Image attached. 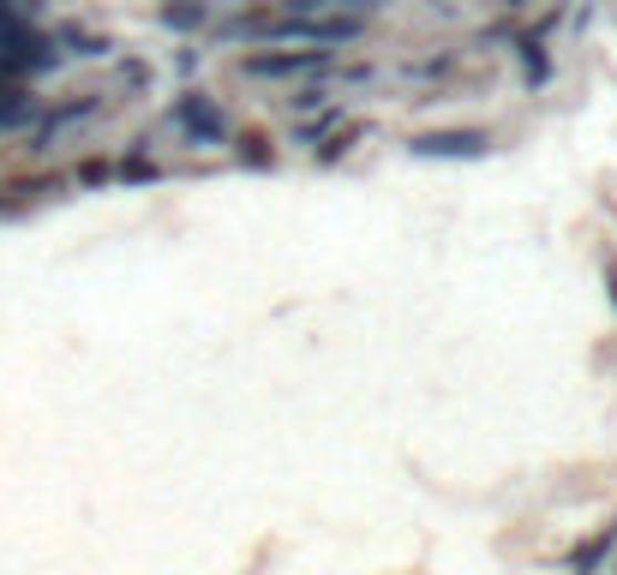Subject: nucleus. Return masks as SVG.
Masks as SVG:
<instances>
[{
  "label": "nucleus",
  "instance_id": "1",
  "mask_svg": "<svg viewBox=\"0 0 617 575\" xmlns=\"http://www.w3.org/2000/svg\"><path fill=\"white\" fill-rule=\"evenodd\" d=\"M174 132H181L186 144H223L228 121H223V109H216L210 96H181L174 102Z\"/></svg>",
  "mask_w": 617,
  "mask_h": 575
},
{
  "label": "nucleus",
  "instance_id": "2",
  "mask_svg": "<svg viewBox=\"0 0 617 575\" xmlns=\"http://www.w3.org/2000/svg\"><path fill=\"white\" fill-rule=\"evenodd\" d=\"M330 49H270V54H246L253 79H300V72H325Z\"/></svg>",
  "mask_w": 617,
  "mask_h": 575
},
{
  "label": "nucleus",
  "instance_id": "3",
  "mask_svg": "<svg viewBox=\"0 0 617 575\" xmlns=\"http://www.w3.org/2000/svg\"><path fill=\"white\" fill-rule=\"evenodd\" d=\"M486 132H425L414 138V156H486Z\"/></svg>",
  "mask_w": 617,
  "mask_h": 575
},
{
  "label": "nucleus",
  "instance_id": "4",
  "mask_svg": "<svg viewBox=\"0 0 617 575\" xmlns=\"http://www.w3.org/2000/svg\"><path fill=\"white\" fill-rule=\"evenodd\" d=\"M24 114H31V96H24V84H0V126H19Z\"/></svg>",
  "mask_w": 617,
  "mask_h": 575
}]
</instances>
